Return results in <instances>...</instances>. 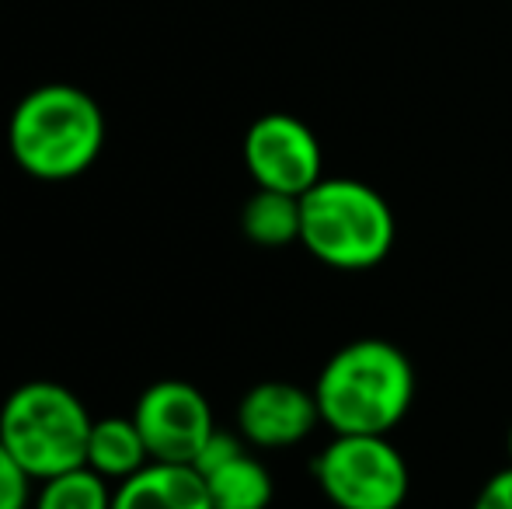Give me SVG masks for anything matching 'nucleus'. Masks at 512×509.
Instances as JSON below:
<instances>
[{
	"label": "nucleus",
	"mask_w": 512,
	"mask_h": 509,
	"mask_svg": "<svg viewBox=\"0 0 512 509\" xmlns=\"http://www.w3.org/2000/svg\"><path fill=\"white\" fill-rule=\"evenodd\" d=\"M7 150L39 182L81 178L105 150L102 105L74 84H42L14 105Z\"/></svg>",
	"instance_id": "f257e3e1"
},
{
	"label": "nucleus",
	"mask_w": 512,
	"mask_h": 509,
	"mask_svg": "<svg viewBox=\"0 0 512 509\" xmlns=\"http://www.w3.org/2000/svg\"><path fill=\"white\" fill-rule=\"evenodd\" d=\"M314 398L321 422L335 429V436H387L408 415L415 374L394 342L359 339L324 363Z\"/></svg>",
	"instance_id": "f03ea898"
},
{
	"label": "nucleus",
	"mask_w": 512,
	"mask_h": 509,
	"mask_svg": "<svg viewBox=\"0 0 512 509\" xmlns=\"http://www.w3.org/2000/svg\"><path fill=\"white\" fill-rule=\"evenodd\" d=\"M300 245L342 272L380 265L398 238L387 199L359 178H321L300 196Z\"/></svg>",
	"instance_id": "7ed1b4c3"
},
{
	"label": "nucleus",
	"mask_w": 512,
	"mask_h": 509,
	"mask_svg": "<svg viewBox=\"0 0 512 509\" xmlns=\"http://www.w3.org/2000/svg\"><path fill=\"white\" fill-rule=\"evenodd\" d=\"M91 426L84 401L56 381H28L0 405V443L32 482L84 468Z\"/></svg>",
	"instance_id": "20e7f679"
},
{
	"label": "nucleus",
	"mask_w": 512,
	"mask_h": 509,
	"mask_svg": "<svg viewBox=\"0 0 512 509\" xmlns=\"http://www.w3.org/2000/svg\"><path fill=\"white\" fill-rule=\"evenodd\" d=\"M314 475L338 509H401L408 499V464L387 436H335L317 454Z\"/></svg>",
	"instance_id": "39448f33"
},
{
	"label": "nucleus",
	"mask_w": 512,
	"mask_h": 509,
	"mask_svg": "<svg viewBox=\"0 0 512 509\" xmlns=\"http://www.w3.org/2000/svg\"><path fill=\"white\" fill-rule=\"evenodd\" d=\"M244 168L258 189L304 196L321 182L324 157L314 129L286 112L255 119L244 133Z\"/></svg>",
	"instance_id": "423d86ee"
},
{
	"label": "nucleus",
	"mask_w": 512,
	"mask_h": 509,
	"mask_svg": "<svg viewBox=\"0 0 512 509\" xmlns=\"http://www.w3.org/2000/svg\"><path fill=\"white\" fill-rule=\"evenodd\" d=\"M133 422L150 450V461L192 464L213 436V408L189 381H157L140 394Z\"/></svg>",
	"instance_id": "0eeeda50"
},
{
	"label": "nucleus",
	"mask_w": 512,
	"mask_h": 509,
	"mask_svg": "<svg viewBox=\"0 0 512 509\" xmlns=\"http://www.w3.org/2000/svg\"><path fill=\"white\" fill-rule=\"evenodd\" d=\"M317 422H321V412H317L314 391L286 381L255 384L237 405L241 436L265 450L293 447V443L307 440Z\"/></svg>",
	"instance_id": "6e6552de"
},
{
	"label": "nucleus",
	"mask_w": 512,
	"mask_h": 509,
	"mask_svg": "<svg viewBox=\"0 0 512 509\" xmlns=\"http://www.w3.org/2000/svg\"><path fill=\"white\" fill-rule=\"evenodd\" d=\"M112 509H213L206 478L192 464L150 461L115 485Z\"/></svg>",
	"instance_id": "1a4fd4ad"
},
{
	"label": "nucleus",
	"mask_w": 512,
	"mask_h": 509,
	"mask_svg": "<svg viewBox=\"0 0 512 509\" xmlns=\"http://www.w3.org/2000/svg\"><path fill=\"white\" fill-rule=\"evenodd\" d=\"M150 464V450L143 443L140 429H136L133 415H108V419H95L88 440V468L108 482H126L140 468Z\"/></svg>",
	"instance_id": "9d476101"
},
{
	"label": "nucleus",
	"mask_w": 512,
	"mask_h": 509,
	"mask_svg": "<svg viewBox=\"0 0 512 509\" xmlns=\"http://www.w3.org/2000/svg\"><path fill=\"white\" fill-rule=\"evenodd\" d=\"M203 478L209 499H213V509H269L272 503L269 468L262 461H255L248 450Z\"/></svg>",
	"instance_id": "9b49d317"
},
{
	"label": "nucleus",
	"mask_w": 512,
	"mask_h": 509,
	"mask_svg": "<svg viewBox=\"0 0 512 509\" xmlns=\"http://www.w3.org/2000/svg\"><path fill=\"white\" fill-rule=\"evenodd\" d=\"M300 220H304L300 217V196L258 189L244 203L241 231L244 238L262 248H286L293 241H300Z\"/></svg>",
	"instance_id": "f8f14e48"
},
{
	"label": "nucleus",
	"mask_w": 512,
	"mask_h": 509,
	"mask_svg": "<svg viewBox=\"0 0 512 509\" xmlns=\"http://www.w3.org/2000/svg\"><path fill=\"white\" fill-rule=\"evenodd\" d=\"M112 492L115 489H108V478L84 464V468L39 482L32 509H112Z\"/></svg>",
	"instance_id": "ddd939ff"
},
{
	"label": "nucleus",
	"mask_w": 512,
	"mask_h": 509,
	"mask_svg": "<svg viewBox=\"0 0 512 509\" xmlns=\"http://www.w3.org/2000/svg\"><path fill=\"white\" fill-rule=\"evenodd\" d=\"M28 503H32V478L0 443V509H28Z\"/></svg>",
	"instance_id": "4468645a"
},
{
	"label": "nucleus",
	"mask_w": 512,
	"mask_h": 509,
	"mask_svg": "<svg viewBox=\"0 0 512 509\" xmlns=\"http://www.w3.org/2000/svg\"><path fill=\"white\" fill-rule=\"evenodd\" d=\"M237 454H244L241 436L223 433V429H213V436H209V440L203 443V450H199V457L192 461V468H196L199 475H209V471H216L220 464L234 461Z\"/></svg>",
	"instance_id": "2eb2a0df"
},
{
	"label": "nucleus",
	"mask_w": 512,
	"mask_h": 509,
	"mask_svg": "<svg viewBox=\"0 0 512 509\" xmlns=\"http://www.w3.org/2000/svg\"><path fill=\"white\" fill-rule=\"evenodd\" d=\"M474 509H512V468L488 478Z\"/></svg>",
	"instance_id": "dca6fc26"
},
{
	"label": "nucleus",
	"mask_w": 512,
	"mask_h": 509,
	"mask_svg": "<svg viewBox=\"0 0 512 509\" xmlns=\"http://www.w3.org/2000/svg\"><path fill=\"white\" fill-rule=\"evenodd\" d=\"M509 454H512V429H509Z\"/></svg>",
	"instance_id": "f3484780"
}]
</instances>
